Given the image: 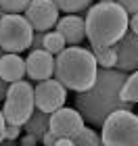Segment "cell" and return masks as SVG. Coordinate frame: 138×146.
<instances>
[{
	"mask_svg": "<svg viewBox=\"0 0 138 146\" xmlns=\"http://www.w3.org/2000/svg\"><path fill=\"white\" fill-rule=\"evenodd\" d=\"M128 73L119 69H101L96 82L90 90L80 92L75 96V109L84 117V123L103 125L111 113L115 111H132L134 104L121 98V86L126 82Z\"/></svg>",
	"mask_w": 138,
	"mask_h": 146,
	"instance_id": "1",
	"label": "cell"
},
{
	"mask_svg": "<svg viewBox=\"0 0 138 146\" xmlns=\"http://www.w3.org/2000/svg\"><path fill=\"white\" fill-rule=\"evenodd\" d=\"M55 79L61 82L67 90L86 92L96 82L98 65L94 54L82 46H69L55 56Z\"/></svg>",
	"mask_w": 138,
	"mask_h": 146,
	"instance_id": "2",
	"label": "cell"
},
{
	"mask_svg": "<svg viewBox=\"0 0 138 146\" xmlns=\"http://www.w3.org/2000/svg\"><path fill=\"white\" fill-rule=\"evenodd\" d=\"M128 13L117 2L92 4L84 19L86 40L90 46H113L128 31Z\"/></svg>",
	"mask_w": 138,
	"mask_h": 146,
	"instance_id": "3",
	"label": "cell"
},
{
	"mask_svg": "<svg viewBox=\"0 0 138 146\" xmlns=\"http://www.w3.org/2000/svg\"><path fill=\"white\" fill-rule=\"evenodd\" d=\"M103 146H138V115L134 111H115L101 125Z\"/></svg>",
	"mask_w": 138,
	"mask_h": 146,
	"instance_id": "4",
	"label": "cell"
},
{
	"mask_svg": "<svg viewBox=\"0 0 138 146\" xmlns=\"http://www.w3.org/2000/svg\"><path fill=\"white\" fill-rule=\"evenodd\" d=\"M34 86L25 79L9 84V92H6L4 104H2V115L4 121L9 125H19L23 127V123L29 119L34 113Z\"/></svg>",
	"mask_w": 138,
	"mask_h": 146,
	"instance_id": "5",
	"label": "cell"
},
{
	"mask_svg": "<svg viewBox=\"0 0 138 146\" xmlns=\"http://www.w3.org/2000/svg\"><path fill=\"white\" fill-rule=\"evenodd\" d=\"M34 29L23 15H4L0 17V48L4 52H19L31 48Z\"/></svg>",
	"mask_w": 138,
	"mask_h": 146,
	"instance_id": "6",
	"label": "cell"
},
{
	"mask_svg": "<svg viewBox=\"0 0 138 146\" xmlns=\"http://www.w3.org/2000/svg\"><path fill=\"white\" fill-rule=\"evenodd\" d=\"M65 102H67V88L61 82H57L55 77L38 82V86L34 88V104L38 111L50 115V113L65 107Z\"/></svg>",
	"mask_w": 138,
	"mask_h": 146,
	"instance_id": "7",
	"label": "cell"
},
{
	"mask_svg": "<svg viewBox=\"0 0 138 146\" xmlns=\"http://www.w3.org/2000/svg\"><path fill=\"white\" fill-rule=\"evenodd\" d=\"M25 19L31 25L34 31L46 34L57 25L59 21V9L52 0H29L27 9H25Z\"/></svg>",
	"mask_w": 138,
	"mask_h": 146,
	"instance_id": "8",
	"label": "cell"
},
{
	"mask_svg": "<svg viewBox=\"0 0 138 146\" xmlns=\"http://www.w3.org/2000/svg\"><path fill=\"white\" fill-rule=\"evenodd\" d=\"M84 127V117L75 107H61L59 111L50 113L48 129L57 138H73Z\"/></svg>",
	"mask_w": 138,
	"mask_h": 146,
	"instance_id": "9",
	"label": "cell"
},
{
	"mask_svg": "<svg viewBox=\"0 0 138 146\" xmlns=\"http://www.w3.org/2000/svg\"><path fill=\"white\" fill-rule=\"evenodd\" d=\"M115 48V69L123 73L138 71V36L132 31H126L117 42L113 44Z\"/></svg>",
	"mask_w": 138,
	"mask_h": 146,
	"instance_id": "10",
	"label": "cell"
},
{
	"mask_svg": "<svg viewBox=\"0 0 138 146\" xmlns=\"http://www.w3.org/2000/svg\"><path fill=\"white\" fill-rule=\"evenodd\" d=\"M55 73V54L46 50H31L25 58V75L34 82H44Z\"/></svg>",
	"mask_w": 138,
	"mask_h": 146,
	"instance_id": "11",
	"label": "cell"
},
{
	"mask_svg": "<svg viewBox=\"0 0 138 146\" xmlns=\"http://www.w3.org/2000/svg\"><path fill=\"white\" fill-rule=\"evenodd\" d=\"M55 31H59L65 42L69 46H80L86 38V25H84V19L77 15H65L57 21Z\"/></svg>",
	"mask_w": 138,
	"mask_h": 146,
	"instance_id": "12",
	"label": "cell"
},
{
	"mask_svg": "<svg viewBox=\"0 0 138 146\" xmlns=\"http://www.w3.org/2000/svg\"><path fill=\"white\" fill-rule=\"evenodd\" d=\"M25 75V61L19 54H13V52H4L0 56V77L4 82H19Z\"/></svg>",
	"mask_w": 138,
	"mask_h": 146,
	"instance_id": "13",
	"label": "cell"
},
{
	"mask_svg": "<svg viewBox=\"0 0 138 146\" xmlns=\"http://www.w3.org/2000/svg\"><path fill=\"white\" fill-rule=\"evenodd\" d=\"M48 123H50V115L48 113H42V111L34 109V113L29 115V119L23 123V129H25V134L42 138L46 131H48Z\"/></svg>",
	"mask_w": 138,
	"mask_h": 146,
	"instance_id": "14",
	"label": "cell"
},
{
	"mask_svg": "<svg viewBox=\"0 0 138 146\" xmlns=\"http://www.w3.org/2000/svg\"><path fill=\"white\" fill-rule=\"evenodd\" d=\"M90 52L96 58V65H101V69H115V48L113 46H92Z\"/></svg>",
	"mask_w": 138,
	"mask_h": 146,
	"instance_id": "15",
	"label": "cell"
},
{
	"mask_svg": "<svg viewBox=\"0 0 138 146\" xmlns=\"http://www.w3.org/2000/svg\"><path fill=\"white\" fill-rule=\"evenodd\" d=\"M121 98L126 102L138 104V71H132L121 86Z\"/></svg>",
	"mask_w": 138,
	"mask_h": 146,
	"instance_id": "16",
	"label": "cell"
},
{
	"mask_svg": "<svg viewBox=\"0 0 138 146\" xmlns=\"http://www.w3.org/2000/svg\"><path fill=\"white\" fill-rule=\"evenodd\" d=\"M65 46H67V42H65V38L59 34V31L50 29V31H46V34H44V44H42V48H44L46 52H50V54H59L61 50H65Z\"/></svg>",
	"mask_w": 138,
	"mask_h": 146,
	"instance_id": "17",
	"label": "cell"
},
{
	"mask_svg": "<svg viewBox=\"0 0 138 146\" xmlns=\"http://www.w3.org/2000/svg\"><path fill=\"white\" fill-rule=\"evenodd\" d=\"M71 140H73V146H103L101 136L92 127H86V125H84L80 129V134H75Z\"/></svg>",
	"mask_w": 138,
	"mask_h": 146,
	"instance_id": "18",
	"label": "cell"
},
{
	"mask_svg": "<svg viewBox=\"0 0 138 146\" xmlns=\"http://www.w3.org/2000/svg\"><path fill=\"white\" fill-rule=\"evenodd\" d=\"M59 11L67 13V15H77L82 11H88L92 6V0H52Z\"/></svg>",
	"mask_w": 138,
	"mask_h": 146,
	"instance_id": "19",
	"label": "cell"
},
{
	"mask_svg": "<svg viewBox=\"0 0 138 146\" xmlns=\"http://www.w3.org/2000/svg\"><path fill=\"white\" fill-rule=\"evenodd\" d=\"M29 0H0V9H2L6 15H21L27 9Z\"/></svg>",
	"mask_w": 138,
	"mask_h": 146,
	"instance_id": "20",
	"label": "cell"
},
{
	"mask_svg": "<svg viewBox=\"0 0 138 146\" xmlns=\"http://www.w3.org/2000/svg\"><path fill=\"white\" fill-rule=\"evenodd\" d=\"M19 136H21V127H19V125H9V123H6V127H4V140L15 142V140H19Z\"/></svg>",
	"mask_w": 138,
	"mask_h": 146,
	"instance_id": "21",
	"label": "cell"
},
{
	"mask_svg": "<svg viewBox=\"0 0 138 146\" xmlns=\"http://www.w3.org/2000/svg\"><path fill=\"white\" fill-rule=\"evenodd\" d=\"M115 2L128 13V17L134 15V13H138V0H115Z\"/></svg>",
	"mask_w": 138,
	"mask_h": 146,
	"instance_id": "22",
	"label": "cell"
},
{
	"mask_svg": "<svg viewBox=\"0 0 138 146\" xmlns=\"http://www.w3.org/2000/svg\"><path fill=\"white\" fill-rule=\"evenodd\" d=\"M42 44H44V34L34 31V38H31V46H34V48H31V50H44Z\"/></svg>",
	"mask_w": 138,
	"mask_h": 146,
	"instance_id": "23",
	"label": "cell"
},
{
	"mask_svg": "<svg viewBox=\"0 0 138 146\" xmlns=\"http://www.w3.org/2000/svg\"><path fill=\"white\" fill-rule=\"evenodd\" d=\"M19 140H21V146H38L40 144V138H36L31 134H25L23 138H19Z\"/></svg>",
	"mask_w": 138,
	"mask_h": 146,
	"instance_id": "24",
	"label": "cell"
},
{
	"mask_svg": "<svg viewBox=\"0 0 138 146\" xmlns=\"http://www.w3.org/2000/svg\"><path fill=\"white\" fill-rule=\"evenodd\" d=\"M40 142H42V146H55V142H57V136H55V134H52V131L48 129V131H46V134L40 138Z\"/></svg>",
	"mask_w": 138,
	"mask_h": 146,
	"instance_id": "25",
	"label": "cell"
},
{
	"mask_svg": "<svg viewBox=\"0 0 138 146\" xmlns=\"http://www.w3.org/2000/svg\"><path fill=\"white\" fill-rule=\"evenodd\" d=\"M128 31H132V34L138 36V13L130 15V19H128Z\"/></svg>",
	"mask_w": 138,
	"mask_h": 146,
	"instance_id": "26",
	"label": "cell"
},
{
	"mask_svg": "<svg viewBox=\"0 0 138 146\" xmlns=\"http://www.w3.org/2000/svg\"><path fill=\"white\" fill-rule=\"evenodd\" d=\"M6 92H9V82H4V79L0 77V102H4Z\"/></svg>",
	"mask_w": 138,
	"mask_h": 146,
	"instance_id": "27",
	"label": "cell"
},
{
	"mask_svg": "<svg viewBox=\"0 0 138 146\" xmlns=\"http://www.w3.org/2000/svg\"><path fill=\"white\" fill-rule=\"evenodd\" d=\"M55 146H73V140L71 138H57Z\"/></svg>",
	"mask_w": 138,
	"mask_h": 146,
	"instance_id": "28",
	"label": "cell"
},
{
	"mask_svg": "<svg viewBox=\"0 0 138 146\" xmlns=\"http://www.w3.org/2000/svg\"><path fill=\"white\" fill-rule=\"evenodd\" d=\"M4 127H6V121H4V115H2V109H0V142L4 140Z\"/></svg>",
	"mask_w": 138,
	"mask_h": 146,
	"instance_id": "29",
	"label": "cell"
},
{
	"mask_svg": "<svg viewBox=\"0 0 138 146\" xmlns=\"http://www.w3.org/2000/svg\"><path fill=\"white\" fill-rule=\"evenodd\" d=\"M98 2H115V0H98Z\"/></svg>",
	"mask_w": 138,
	"mask_h": 146,
	"instance_id": "30",
	"label": "cell"
},
{
	"mask_svg": "<svg viewBox=\"0 0 138 146\" xmlns=\"http://www.w3.org/2000/svg\"><path fill=\"white\" fill-rule=\"evenodd\" d=\"M136 115H138V113H136Z\"/></svg>",
	"mask_w": 138,
	"mask_h": 146,
	"instance_id": "31",
	"label": "cell"
},
{
	"mask_svg": "<svg viewBox=\"0 0 138 146\" xmlns=\"http://www.w3.org/2000/svg\"><path fill=\"white\" fill-rule=\"evenodd\" d=\"M13 146H15V144H13Z\"/></svg>",
	"mask_w": 138,
	"mask_h": 146,
	"instance_id": "32",
	"label": "cell"
}]
</instances>
